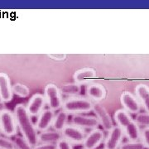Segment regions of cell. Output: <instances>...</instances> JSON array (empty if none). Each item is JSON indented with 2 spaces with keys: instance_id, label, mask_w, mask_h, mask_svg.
<instances>
[{
  "instance_id": "cell-1",
  "label": "cell",
  "mask_w": 149,
  "mask_h": 149,
  "mask_svg": "<svg viewBox=\"0 0 149 149\" xmlns=\"http://www.w3.org/2000/svg\"><path fill=\"white\" fill-rule=\"evenodd\" d=\"M14 115L16 118L17 125L22 133V136L27 140L32 147L39 144L38 131L33 123L32 117L27 113L26 106L22 104H17L14 108Z\"/></svg>"
},
{
  "instance_id": "cell-2",
  "label": "cell",
  "mask_w": 149,
  "mask_h": 149,
  "mask_svg": "<svg viewBox=\"0 0 149 149\" xmlns=\"http://www.w3.org/2000/svg\"><path fill=\"white\" fill-rule=\"evenodd\" d=\"M93 103L90 99L84 97L70 98L63 103L62 110L69 114H82L84 113L92 111Z\"/></svg>"
},
{
  "instance_id": "cell-3",
  "label": "cell",
  "mask_w": 149,
  "mask_h": 149,
  "mask_svg": "<svg viewBox=\"0 0 149 149\" xmlns=\"http://www.w3.org/2000/svg\"><path fill=\"white\" fill-rule=\"evenodd\" d=\"M44 96L49 109L53 111L58 110L63 105L62 94L60 91V88L54 84H48L44 89Z\"/></svg>"
},
{
  "instance_id": "cell-4",
  "label": "cell",
  "mask_w": 149,
  "mask_h": 149,
  "mask_svg": "<svg viewBox=\"0 0 149 149\" xmlns=\"http://www.w3.org/2000/svg\"><path fill=\"white\" fill-rule=\"evenodd\" d=\"M17 121L14 113L6 109L0 114V130L6 137H12L17 133Z\"/></svg>"
},
{
  "instance_id": "cell-5",
  "label": "cell",
  "mask_w": 149,
  "mask_h": 149,
  "mask_svg": "<svg viewBox=\"0 0 149 149\" xmlns=\"http://www.w3.org/2000/svg\"><path fill=\"white\" fill-rule=\"evenodd\" d=\"M62 138L69 141L71 144L82 145L85 139V133L82 128L76 127L73 124H67L61 131Z\"/></svg>"
},
{
  "instance_id": "cell-6",
  "label": "cell",
  "mask_w": 149,
  "mask_h": 149,
  "mask_svg": "<svg viewBox=\"0 0 149 149\" xmlns=\"http://www.w3.org/2000/svg\"><path fill=\"white\" fill-rule=\"evenodd\" d=\"M92 111H94L95 113L96 118H98L100 124L102 126L103 129L106 132H109L114 125L113 124L111 117L105 109V108L99 102H95L93 103Z\"/></svg>"
},
{
  "instance_id": "cell-7",
  "label": "cell",
  "mask_w": 149,
  "mask_h": 149,
  "mask_svg": "<svg viewBox=\"0 0 149 149\" xmlns=\"http://www.w3.org/2000/svg\"><path fill=\"white\" fill-rule=\"evenodd\" d=\"M123 109L131 114H138L141 111V104L136 96L132 93L125 91L120 96Z\"/></svg>"
},
{
  "instance_id": "cell-8",
  "label": "cell",
  "mask_w": 149,
  "mask_h": 149,
  "mask_svg": "<svg viewBox=\"0 0 149 149\" xmlns=\"http://www.w3.org/2000/svg\"><path fill=\"white\" fill-rule=\"evenodd\" d=\"M123 129L117 125L113 126L104 140V149H119L123 138Z\"/></svg>"
},
{
  "instance_id": "cell-9",
  "label": "cell",
  "mask_w": 149,
  "mask_h": 149,
  "mask_svg": "<svg viewBox=\"0 0 149 149\" xmlns=\"http://www.w3.org/2000/svg\"><path fill=\"white\" fill-rule=\"evenodd\" d=\"M104 133L102 129H93L85 136V140L82 143V147L84 149L98 148L104 142Z\"/></svg>"
},
{
  "instance_id": "cell-10",
  "label": "cell",
  "mask_w": 149,
  "mask_h": 149,
  "mask_svg": "<svg viewBox=\"0 0 149 149\" xmlns=\"http://www.w3.org/2000/svg\"><path fill=\"white\" fill-rule=\"evenodd\" d=\"M46 98L44 95L42 94H35L31 97L28 104L26 106L27 113L31 117L38 116L44 110L46 105Z\"/></svg>"
},
{
  "instance_id": "cell-11",
  "label": "cell",
  "mask_w": 149,
  "mask_h": 149,
  "mask_svg": "<svg viewBox=\"0 0 149 149\" xmlns=\"http://www.w3.org/2000/svg\"><path fill=\"white\" fill-rule=\"evenodd\" d=\"M72 124L79 128L86 129H95L100 125L98 118L95 116H88L83 114H75L71 118Z\"/></svg>"
},
{
  "instance_id": "cell-12",
  "label": "cell",
  "mask_w": 149,
  "mask_h": 149,
  "mask_svg": "<svg viewBox=\"0 0 149 149\" xmlns=\"http://www.w3.org/2000/svg\"><path fill=\"white\" fill-rule=\"evenodd\" d=\"M55 112L51 109H44L37 118V123H36V128L37 131H39L40 133L47 131L51 127H52V123H53L54 118H55Z\"/></svg>"
},
{
  "instance_id": "cell-13",
  "label": "cell",
  "mask_w": 149,
  "mask_h": 149,
  "mask_svg": "<svg viewBox=\"0 0 149 149\" xmlns=\"http://www.w3.org/2000/svg\"><path fill=\"white\" fill-rule=\"evenodd\" d=\"M13 85L8 75L5 73H0V100L8 103L13 100Z\"/></svg>"
},
{
  "instance_id": "cell-14",
  "label": "cell",
  "mask_w": 149,
  "mask_h": 149,
  "mask_svg": "<svg viewBox=\"0 0 149 149\" xmlns=\"http://www.w3.org/2000/svg\"><path fill=\"white\" fill-rule=\"evenodd\" d=\"M86 95L95 102H100L104 99L106 91L103 85L100 84H91L86 87Z\"/></svg>"
},
{
  "instance_id": "cell-15",
  "label": "cell",
  "mask_w": 149,
  "mask_h": 149,
  "mask_svg": "<svg viewBox=\"0 0 149 149\" xmlns=\"http://www.w3.org/2000/svg\"><path fill=\"white\" fill-rule=\"evenodd\" d=\"M136 97L140 102L141 105L143 107L145 111L149 113V87L147 85L140 84L135 88Z\"/></svg>"
},
{
  "instance_id": "cell-16",
  "label": "cell",
  "mask_w": 149,
  "mask_h": 149,
  "mask_svg": "<svg viewBox=\"0 0 149 149\" xmlns=\"http://www.w3.org/2000/svg\"><path fill=\"white\" fill-rule=\"evenodd\" d=\"M96 77L95 70L93 68H84L77 70L74 74V83L76 84H84L88 82L89 80H93Z\"/></svg>"
},
{
  "instance_id": "cell-17",
  "label": "cell",
  "mask_w": 149,
  "mask_h": 149,
  "mask_svg": "<svg viewBox=\"0 0 149 149\" xmlns=\"http://www.w3.org/2000/svg\"><path fill=\"white\" fill-rule=\"evenodd\" d=\"M141 130L140 126L133 119L123 128V134L128 141H139L141 138Z\"/></svg>"
},
{
  "instance_id": "cell-18",
  "label": "cell",
  "mask_w": 149,
  "mask_h": 149,
  "mask_svg": "<svg viewBox=\"0 0 149 149\" xmlns=\"http://www.w3.org/2000/svg\"><path fill=\"white\" fill-rule=\"evenodd\" d=\"M62 139L61 133L55 130H47L42 132L38 135V140L41 143H53L56 144L60 139Z\"/></svg>"
},
{
  "instance_id": "cell-19",
  "label": "cell",
  "mask_w": 149,
  "mask_h": 149,
  "mask_svg": "<svg viewBox=\"0 0 149 149\" xmlns=\"http://www.w3.org/2000/svg\"><path fill=\"white\" fill-rule=\"evenodd\" d=\"M113 118H114V121L117 123V126L120 127L122 129H123L133 120L130 113L123 109H118L117 111L114 113Z\"/></svg>"
},
{
  "instance_id": "cell-20",
  "label": "cell",
  "mask_w": 149,
  "mask_h": 149,
  "mask_svg": "<svg viewBox=\"0 0 149 149\" xmlns=\"http://www.w3.org/2000/svg\"><path fill=\"white\" fill-rule=\"evenodd\" d=\"M68 117H69V113H67L65 111H64V110L59 111L56 114L55 118H54L53 123H52L53 130L61 133V131L67 125Z\"/></svg>"
},
{
  "instance_id": "cell-21",
  "label": "cell",
  "mask_w": 149,
  "mask_h": 149,
  "mask_svg": "<svg viewBox=\"0 0 149 149\" xmlns=\"http://www.w3.org/2000/svg\"><path fill=\"white\" fill-rule=\"evenodd\" d=\"M60 91L62 95L67 96H77L81 92V86L76 83L66 84L62 85L60 88Z\"/></svg>"
},
{
  "instance_id": "cell-22",
  "label": "cell",
  "mask_w": 149,
  "mask_h": 149,
  "mask_svg": "<svg viewBox=\"0 0 149 149\" xmlns=\"http://www.w3.org/2000/svg\"><path fill=\"white\" fill-rule=\"evenodd\" d=\"M13 93L18 97L27 98L30 95V89L26 85L21 83H16L13 85Z\"/></svg>"
},
{
  "instance_id": "cell-23",
  "label": "cell",
  "mask_w": 149,
  "mask_h": 149,
  "mask_svg": "<svg viewBox=\"0 0 149 149\" xmlns=\"http://www.w3.org/2000/svg\"><path fill=\"white\" fill-rule=\"evenodd\" d=\"M134 121L139 124L140 127L148 128L149 127V113H139L136 115Z\"/></svg>"
},
{
  "instance_id": "cell-24",
  "label": "cell",
  "mask_w": 149,
  "mask_h": 149,
  "mask_svg": "<svg viewBox=\"0 0 149 149\" xmlns=\"http://www.w3.org/2000/svg\"><path fill=\"white\" fill-rule=\"evenodd\" d=\"M13 142L17 149H33V147L22 136L17 135Z\"/></svg>"
},
{
  "instance_id": "cell-25",
  "label": "cell",
  "mask_w": 149,
  "mask_h": 149,
  "mask_svg": "<svg viewBox=\"0 0 149 149\" xmlns=\"http://www.w3.org/2000/svg\"><path fill=\"white\" fill-rule=\"evenodd\" d=\"M143 143L141 141H128L125 143H123L119 149H145Z\"/></svg>"
},
{
  "instance_id": "cell-26",
  "label": "cell",
  "mask_w": 149,
  "mask_h": 149,
  "mask_svg": "<svg viewBox=\"0 0 149 149\" xmlns=\"http://www.w3.org/2000/svg\"><path fill=\"white\" fill-rule=\"evenodd\" d=\"M0 149H16V147L13 140L0 136Z\"/></svg>"
},
{
  "instance_id": "cell-27",
  "label": "cell",
  "mask_w": 149,
  "mask_h": 149,
  "mask_svg": "<svg viewBox=\"0 0 149 149\" xmlns=\"http://www.w3.org/2000/svg\"><path fill=\"white\" fill-rule=\"evenodd\" d=\"M140 141L143 143L146 148L149 149V127L143 128V129L141 130Z\"/></svg>"
},
{
  "instance_id": "cell-28",
  "label": "cell",
  "mask_w": 149,
  "mask_h": 149,
  "mask_svg": "<svg viewBox=\"0 0 149 149\" xmlns=\"http://www.w3.org/2000/svg\"><path fill=\"white\" fill-rule=\"evenodd\" d=\"M56 144V149H74L72 144L63 138L60 139Z\"/></svg>"
},
{
  "instance_id": "cell-29",
  "label": "cell",
  "mask_w": 149,
  "mask_h": 149,
  "mask_svg": "<svg viewBox=\"0 0 149 149\" xmlns=\"http://www.w3.org/2000/svg\"><path fill=\"white\" fill-rule=\"evenodd\" d=\"M33 149H56V144L41 143L33 147Z\"/></svg>"
},
{
  "instance_id": "cell-30",
  "label": "cell",
  "mask_w": 149,
  "mask_h": 149,
  "mask_svg": "<svg viewBox=\"0 0 149 149\" xmlns=\"http://www.w3.org/2000/svg\"><path fill=\"white\" fill-rule=\"evenodd\" d=\"M52 59H54V60H56V61H62V60H65L66 58V55L65 54H50L48 55Z\"/></svg>"
},
{
  "instance_id": "cell-31",
  "label": "cell",
  "mask_w": 149,
  "mask_h": 149,
  "mask_svg": "<svg viewBox=\"0 0 149 149\" xmlns=\"http://www.w3.org/2000/svg\"><path fill=\"white\" fill-rule=\"evenodd\" d=\"M6 109H7V107H6L5 103L0 100V114H1L3 111H5Z\"/></svg>"
},
{
  "instance_id": "cell-32",
  "label": "cell",
  "mask_w": 149,
  "mask_h": 149,
  "mask_svg": "<svg viewBox=\"0 0 149 149\" xmlns=\"http://www.w3.org/2000/svg\"><path fill=\"white\" fill-rule=\"evenodd\" d=\"M80 149H84V148H80Z\"/></svg>"
},
{
  "instance_id": "cell-33",
  "label": "cell",
  "mask_w": 149,
  "mask_h": 149,
  "mask_svg": "<svg viewBox=\"0 0 149 149\" xmlns=\"http://www.w3.org/2000/svg\"><path fill=\"white\" fill-rule=\"evenodd\" d=\"M101 149H104V148H101Z\"/></svg>"
},
{
  "instance_id": "cell-34",
  "label": "cell",
  "mask_w": 149,
  "mask_h": 149,
  "mask_svg": "<svg viewBox=\"0 0 149 149\" xmlns=\"http://www.w3.org/2000/svg\"><path fill=\"white\" fill-rule=\"evenodd\" d=\"M0 131H1V130H0Z\"/></svg>"
},
{
  "instance_id": "cell-35",
  "label": "cell",
  "mask_w": 149,
  "mask_h": 149,
  "mask_svg": "<svg viewBox=\"0 0 149 149\" xmlns=\"http://www.w3.org/2000/svg\"><path fill=\"white\" fill-rule=\"evenodd\" d=\"M16 149H17V148H16Z\"/></svg>"
}]
</instances>
